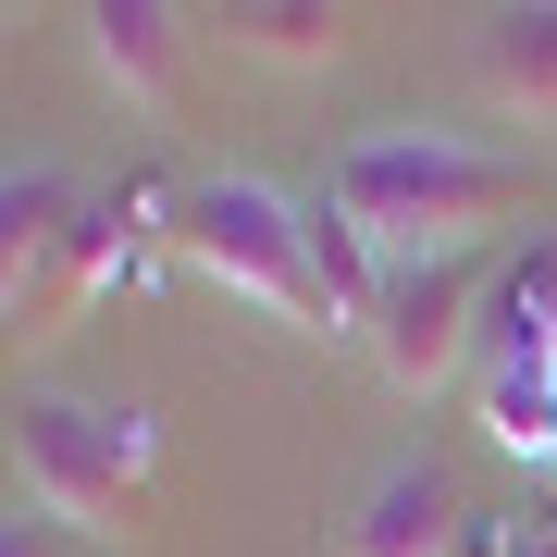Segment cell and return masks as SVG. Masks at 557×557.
Returning a JSON list of instances; mask_svg holds the SVG:
<instances>
[{"mask_svg": "<svg viewBox=\"0 0 557 557\" xmlns=\"http://www.w3.org/2000/svg\"><path fill=\"white\" fill-rule=\"evenodd\" d=\"M335 199L372 236H397V248H471L483 223H508L533 199V174L508 149L446 137V124H372V137L335 149Z\"/></svg>", "mask_w": 557, "mask_h": 557, "instance_id": "6da1fadb", "label": "cell"}, {"mask_svg": "<svg viewBox=\"0 0 557 557\" xmlns=\"http://www.w3.org/2000/svg\"><path fill=\"white\" fill-rule=\"evenodd\" d=\"M174 260L211 273L223 298H260L285 335H347L335 285L310 260V199H285L273 174H199L174 199Z\"/></svg>", "mask_w": 557, "mask_h": 557, "instance_id": "7a4b0ae2", "label": "cell"}, {"mask_svg": "<svg viewBox=\"0 0 557 557\" xmlns=\"http://www.w3.org/2000/svg\"><path fill=\"white\" fill-rule=\"evenodd\" d=\"M13 471H25V496L50 508V533H112V520H137V496H149V409L38 384V397L13 409Z\"/></svg>", "mask_w": 557, "mask_h": 557, "instance_id": "3957f363", "label": "cell"}, {"mask_svg": "<svg viewBox=\"0 0 557 557\" xmlns=\"http://www.w3.org/2000/svg\"><path fill=\"white\" fill-rule=\"evenodd\" d=\"M483 335V273L471 248H397L384 260V298H372V359L397 397H434V384L471 359Z\"/></svg>", "mask_w": 557, "mask_h": 557, "instance_id": "277c9868", "label": "cell"}, {"mask_svg": "<svg viewBox=\"0 0 557 557\" xmlns=\"http://www.w3.org/2000/svg\"><path fill=\"white\" fill-rule=\"evenodd\" d=\"M149 223H161V199H149V186H124V199H87V223L62 236V260L25 285V298H13V335H62V322L100 298L112 273H137V260H149ZM161 236H174V223H161Z\"/></svg>", "mask_w": 557, "mask_h": 557, "instance_id": "5b68a950", "label": "cell"}, {"mask_svg": "<svg viewBox=\"0 0 557 557\" xmlns=\"http://www.w3.org/2000/svg\"><path fill=\"white\" fill-rule=\"evenodd\" d=\"M471 520H458V483L446 458H384L347 508V557H446Z\"/></svg>", "mask_w": 557, "mask_h": 557, "instance_id": "8992f818", "label": "cell"}, {"mask_svg": "<svg viewBox=\"0 0 557 557\" xmlns=\"http://www.w3.org/2000/svg\"><path fill=\"white\" fill-rule=\"evenodd\" d=\"M471 75H483V100H496L508 124H557V0H508V13H483Z\"/></svg>", "mask_w": 557, "mask_h": 557, "instance_id": "52a82bcc", "label": "cell"}, {"mask_svg": "<svg viewBox=\"0 0 557 557\" xmlns=\"http://www.w3.org/2000/svg\"><path fill=\"white\" fill-rule=\"evenodd\" d=\"M75 223H87L75 174H62V161H13V174H0V298H25V285L62 260Z\"/></svg>", "mask_w": 557, "mask_h": 557, "instance_id": "ba28073f", "label": "cell"}, {"mask_svg": "<svg viewBox=\"0 0 557 557\" xmlns=\"http://www.w3.org/2000/svg\"><path fill=\"white\" fill-rule=\"evenodd\" d=\"M87 50H100L124 112H149V124L174 112V13L161 0H87Z\"/></svg>", "mask_w": 557, "mask_h": 557, "instance_id": "9c48e42d", "label": "cell"}, {"mask_svg": "<svg viewBox=\"0 0 557 557\" xmlns=\"http://www.w3.org/2000/svg\"><path fill=\"white\" fill-rule=\"evenodd\" d=\"M223 50H248V62H335L347 50V13H322V0H236L223 13Z\"/></svg>", "mask_w": 557, "mask_h": 557, "instance_id": "30bf717a", "label": "cell"}, {"mask_svg": "<svg viewBox=\"0 0 557 557\" xmlns=\"http://www.w3.org/2000/svg\"><path fill=\"white\" fill-rule=\"evenodd\" d=\"M310 260H322V285H335V310H347V335H372V298H384V273H372V223H359L335 186L310 199Z\"/></svg>", "mask_w": 557, "mask_h": 557, "instance_id": "8fae6325", "label": "cell"}, {"mask_svg": "<svg viewBox=\"0 0 557 557\" xmlns=\"http://www.w3.org/2000/svg\"><path fill=\"white\" fill-rule=\"evenodd\" d=\"M520 557H557V533H533V545H520Z\"/></svg>", "mask_w": 557, "mask_h": 557, "instance_id": "7c38bea8", "label": "cell"}]
</instances>
